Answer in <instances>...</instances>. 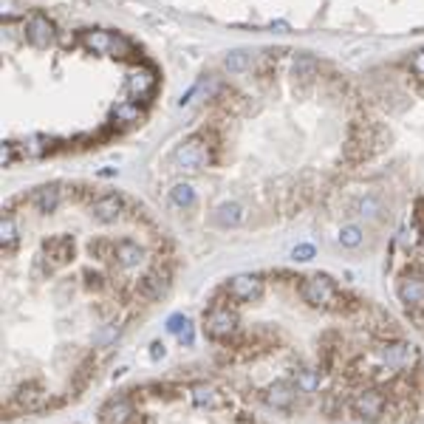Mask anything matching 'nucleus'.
Segmentation results:
<instances>
[{
    "instance_id": "obj_1",
    "label": "nucleus",
    "mask_w": 424,
    "mask_h": 424,
    "mask_svg": "<svg viewBox=\"0 0 424 424\" xmlns=\"http://www.w3.org/2000/svg\"><path fill=\"white\" fill-rule=\"evenodd\" d=\"M300 297L305 305H311L317 311H337V314H348V311H357L360 303L351 300L348 294L340 292L337 283L328 277V274H309L303 277L300 283Z\"/></svg>"
},
{
    "instance_id": "obj_2",
    "label": "nucleus",
    "mask_w": 424,
    "mask_h": 424,
    "mask_svg": "<svg viewBox=\"0 0 424 424\" xmlns=\"http://www.w3.org/2000/svg\"><path fill=\"white\" fill-rule=\"evenodd\" d=\"M373 357L379 360L388 370H410L419 362V351L413 345H408V342L390 340V342H382L379 348H376Z\"/></svg>"
},
{
    "instance_id": "obj_3",
    "label": "nucleus",
    "mask_w": 424,
    "mask_h": 424,
    "mask_svg": "<svg viewBox=\"0 0 424 424\" xmlns=\"http://www.w3.org/2000/svg\"><path fill=\"white\" fill-rule=\"evenodd\" d=\"M235 331H238V314H235L229 305H212V309L204 314V334L209 340H229Z\"/></svg>"
},
{
    "instance_id": "obj_4",
    "label": "nucleus",
    "mask_w": 424,
    "mask_h": 424,
    "mask_svg": "<svg viewBox=\"0 0 424 424\" xmlns=\"http://www.w3.org/2000/svg\"><path fill=\"white\" fill-rule=\"evenodd\" d=\"M385 408H388V399H385V393L379 388H362L351 399V410L368 424L379 421L385 416Z\"/></svg>"
},
{
    "instance_id": "obj_5",
    "label": "nucleus",
    "mask_w": 424,
    "mask_h": 424,
    "mask_svg": "<svg viewBox=\"0 0 424 424\" xmlns=\"http://www.w3.org/2000/svg\"><path fill=\"white\" fill-rule=\"evenodd\" d=\"M82 45L93 54H110V57H128L130 43L122 34L113 32H82Z\"/></svg>"
},
{
    "instance_id": "obj_6",
    "label": "nucleus",
    "mask_w": 424,
    "mask_h": 424,
    "mask_svg": "<svg viewBox=\"0 0 424 424\" xmlns=\"http://www.w3.org/2000/svg\"><path fill=\"white\" fill-rule=\"evenodd\" d=\"M74 249H77V244H74V235H51V238H45L43 241V261L49 263V269L54 272V269H62V266H68L71 261H74Z\"/></svg>"
},
{
    "instance_id": "obj_7",
    "label": "nucleus",
    "mask_w": 424,
    "mask_h": 424,
    "mask_svg": "<svg viewBox=\"0 0 424 424\" xmlns=\"http://www.w3.org/2000/svg\"><path fill=\"white\" fill-rule=\"evenodd\" d=\"M263 292H266V283L257 274H235L226 283V294L235 303H257L263 297Z\"/></svg>"
},
{
    "instance_id": "obj_8",
    "label": "nucleus",
    "mask_w": 424,
    "mask_h": 424,
    "mask_svg": "<svg viewBox=\"0 0 424 424\" xmlns=\"http://www.w3.org/2000/svg\"><path fill=\"white\" fill-rule=\"evenodd\" d=\"M173 161L181 170H201L209 161V153L201 145V136H190L187 141H181V145L176 148V153H173Z\"/></svg>"
},
{
    "instance_id": "obj_9",
    "label": "nucleus",
    "mask_w": 424,
    "mask_h": 424,
    "mask_svg": "<svg viewBox=\"0 0 424 424\" xmlns=\"http://www.w3.org/2000/svg\"><path fill=\"white\" fill-rule=\"evenodd\" d=\"M170 269L167 266H156V269H150L145 277L139 280V286H136V292H139V297L141 300H148V303H153V300H158L161 294H167V289H170Z\"/></svg>"
},
{
    "instance_id": "obj_10",
    "label": "nucleus",
    "mask_w": 424,
    "mask_h": 424,
    "mask_svg": "<svg viewBox=\"0 0 424 424\" xmlns=\"http://www.w3.org/2000/svg\"><path fill=\"white\" fill-rule=\"evenodd\" d=\"M57 32H54V23L49 20V14L43 12H32L26 20V40L34 45V49H49L54 43Z\"/></svg>"
},
{
    "instance_id": "obj_11",
    "label": "nucleus",
    "mask_w": 424,
    "mask_h": 424,
    "mask_svg": "<svg viewBox=\"0 0 424 424\" xmlns=\"http://www.w3.org/2000/svg\"><path fill=\"white\" fill-rule=\"evenodd\" d=\"M396 294L405 305H410V309L424 305V274L421 272H405L396 283Z\"/></svg>"
},
{
    "instance_id": "obj_12",
    "label": "nucleus",
    "mask_w": 424,
    "mask_h": 424,
    "mask_svg": "<svg viewBox=\"0 0 424 424\" xmlns=\"http://www.w3.org/2000/svg\"><path fill=\"white\" fill-rule=\"evenodd\" d=\"M297 385L294 382H289V379H277V382H272L269 388H266V393H263V402L269 405V408H274V410H292L294 408V402H297Z\"/></svg>"
},
{
    "instance_id": "obj_13",
    "label": "nucleus",
    "mask_w": 424,
    "mask_h": 424,
    "mask_svg": "<svg viewBox=\"0 0 424 424\" xmlns=\"http://www.w3.org/2000/svg\"><path fill=\"white\" fill-rule=\"evenodd\" d=\"M122 212H125V198L119 193H105L91 204V215L99 224H116L122 218Z\"/></svg>"
},
{
    "instance_id": "obj_14",
    "label": "nucleus",
    "mask_w": 424,
    "mask_h": 424,
    "mask_svg": "<svg viewBox=\"0 0 424 424\" xmlns=\"http://www.w3.org/2000/svg\"><path fill=\"white\" fill-rule=\"evenodd\" d=\"M133 419V405L128 396H113L102 405L99 410V421L102 424H128Z\"/></svg>"
},
{
    "instance_id": "obj_15",
    "label": "nucleus",
    "mask_w": 424,
    "mask_h": 424,
    "mask_svg": "<svg viewBox=\"0 0 424 424\" xmlns=\"http://www.w3.org/2000/svg\"><path fill=\"white\" fill-rule=\"evenodd\" d=\"M62 201V190H60V184H43L34 190L32 196V204L37 212H43V215H49V212H54Z\"/></svg>"
},
{
    "instance_id": "obj_16",
    "label": "nucleus",
    "mask_w": 424,
    "mask_h": 424,
    "mask_svg": "<svg viewBox=\"0 0 424 424\" xmlns=\"http://www.w3.org/2000/svg\"><path fill=\"white\" fill-rule=\"evenodd\" d=\"M43 402H45V393H43L34 382L20 385V388L14 390V396H12V405H14L17 410H40Z\"/></svg>"
},
{
    "instance_id": "obj_17",
    "label": "nucleus",
    "mask_w": 424,
    "mask_h": 424,
    "mask_svg": "<svg viewBox=\"0 0 424 424\" xmlns=\"http://www.w3.org/2000/svg\"><path fill=\"white\" fill-rule=\"evenodd\" d=\"M244 218H246V212H244V207L238 201H224V204L215 207V212H212V221H215L218 226H224V229L241 226Z\"/></svg>"
},
{
    "instance_id": "obj_18",
    "label": "nucleus",
    "mask_w": 424,
    "mask_h": 424,
    "mask_svg": "<svg viewBox=\"0 0 424 424\" xmlns=\"http://www.w3.org/2000/svg\"><path fill=\"white\" fill-rule=\"evenodd\" d=\"M190 396H193V405L201 408V410H215V408L224 405L221 390H218V388H212V385H207V382L193 385V388H190Z\"/></svg>"
},
{
    "instance_id": "obj_19",
    "label": "nucleus",
    "mask_w": 424,
    "mask_h": 424,
    "mask_svg": "<svg viewBox=\"0 0 424 424\" xmlns=\"http://www.w3.org/2000/svg\"><path fill=\"white\" fill-rule=\"evenodd\" d=\"M141 261H145V249H141L136 241H130V238L116 241V263H119L122 269H133Z\"/></svg>"
},
{
    "instance_id": "obj_20",
    "label": "nucleus",
    "mask_w": 424,
    "mask_h": 424,
    "mask_svg": "<svg viewBox=\"0 0 424 424\" xmlns=\"http://www.w3.org/2000/svg\"><path fill=\"white\" fill-rule=\"evenodd\" d=\"M317 74H320L317 57H311V54H297L294 57V62H292V77L297 82H311Z\"/></svg>"
},
{
    "instance_id": "obj_21",
    "label": "nucleus",
    "mask_w": 424,
    "mask_h": 424,
    "mask_svg": "<svg viewBox=\"0 0 424 424\" xmlns=\"http://www.w3.org/2000/svg\"><path fill=\"white\" fill-rule=\"evenodd\" d=\"M382 212H385V204L376 196H362L351 204V215H362V218H370V221L382 218Z\"/></svg>"
},
{
    "instance_id": "obj_22",
    "label": "nucleus",
    "mask_w": 424,
    "mask_h": 424,
    "mask_svg": "<svg viewBox=\"0 0 424 424\" xmlns=\"http://www.w3.org/2000/svg\"><path fill=\"white\" fill-rule=\"evenodd\" d=\"M322 382V373L320 368H297L294 370V385L300 393H317Z\"/></svg>"
},
{
    "instance_id": "obj_23",
    "label": "nucleus",
    "mask_w": 424,
    "mask_h": 424,
    "mask_svg": "<svg viewBox=\"0 0 424 424\" xmlns=\"http://www.w3.org/2000/svg\"><path fill=\"white\" fill-rule=\"evenodd\" d=\"M153 88H156V77L148 74V71H133V74L128 77V91L139 99H145Z\"/></svg>"
},
{
    "instance_id": "obj_24",
    "label": "nucleus",
    "mask_w": 424,
    "mask_h": 424,
    "mask_svg": "<svg viewBox=\"0 0 424 424\" xmlns=\"http://www.w3.org/2000/svg\"><path fill=\"white\" fill-rule=\"evenodd\" d=\"M224 68L229 71V74H244V71L252 68V51L246 49H235L224 57Z\"/></svg>"
},
{
    "instance_id": "obj_25",
    "label": "nucleus",
    "mask_w": 424,
    "mask_h": 424,
    "mask_svg": "<svg viewBox=\"0 0 424 424\" xmlns=\"http://www.w3.org/2000/svg\"><path fill=\"white\" fill-rule=\"evenodd\" d=\"M167 331L176 334L181 340V345H193V322L187 320L184 314H173L167 320Z\"/></svg>"
},
{
    "instance_id": "obj_26",
    "label": "nucleus",
    "mask_w": 424,
    "mask_h": 424,
    "mask_svg": "<svg viewBox=\"0 0 424 424\" xmlns=\"http://www.w3.org/2000/svg\"><path fill=\"white\" fill-rule=\"evenodd\" d=\"M170 201L176 207H181V209H190L196 204V190L187 181H178V184H173V190H170Z\"/></svg>"
},
{
    "instance_id": "obj_27",
    "label": "nucleus",
    "mask_w": 424,
    "mask_h": 424,
    "mask_svg": "<svg viewBox=\"0 0 424 424\" xmlns=\"http://www.w3.org/2000/svg\"><path fill=\"white\" fill-rule=\"evenodd\" d=\"M88 252H91V257H97V261H116V241L97 238V241H91Z\"/></svg>"
},
{
    "instance_id": "obj_28",
    "label": "nucleus",
    "mask_w": 424,
    "mask_h": 424,
    "mask_svg": "<svg viewBox=\"0 0 424 424\" xmlns=\"http://www.w3.org/2000/svg\"><path fill=\"white\" fill-rule=\"evenodd\" d=\"M17 238H20V235H17V224H14L12 215H6L3 224H0V244H3L6 252H12L17 246Z\"/></svg>"
},
{
    "instance_id": "obj_29",
    "label": "nucleus",
    "mask_w": 424,
    "mask_h": 424,
    "mask_svg": "<svg viewBox=\"0 0 424 424\" xmlns=\"http://www.w3.org/2000/svg\"><path fill=\"white\" fill-rule=\"evenodd\" d=\"M362 241H365L362 226H357V224H348V226H342V229H340V244H342L345 249H357Z\"/></svg>"
},
{
    "instance_id": "obj_30",
    "label": "nucleus",
    "mask_w": 424,
    "mask_h": 424,
    "mask_svg": "<svg viewBox=\"0 0 424 424\" xmlns=\"http://www.w3.org/2000/svg\"><path fill=\"white\" fill-rule=\"evenodd\" d=\"M113 119L116 122H139L141 119V108L136 102H122L113 108Z\"/></svg>"
},
{
    "instance_id": "obj_31",
    "label": "nucleus",
    "mask_w": 424,
    "mask_h": 424,
    "mask_svg": "<svg viewBox=\"0 0 424 424\" xmlns=\"http://www.w3.org/2000/svg\"><path fill=\"white\" fill-rule=\"evenodd\" d=\"M292 257H294L297 263H309V261H314V257H317V249L311 244H297L292 249Z\"/></svg>"
},
{
    "instance_id": "obj_32",
    "label": "nucleus",
    "mask_w": 424,
    "mask_h": 424,
    "mask_svg": "<svg viewBox=\"0 0 424 424\" xmlns=\"http://www.w3.org/2000/svg\"><path fill=\"white\" fill-rule=\"evenodd\" d=\"M402 244H405V249H416L421 244V229H419V224H413V226H408L402 232Z\"/></svg>"
},
{
    "instance_id": "obj_33",
    "label": "nucleus",
    "mask_w": 424,
    "mask_h": 424,
    "mask_svg": "<svg viewBox=\"0 0 424 424\" xmlns=\"http://www.w3.org/2000/svg\"><path fill=\"white\" fill-rule=\"evenodd\" d=\"M20 158V150L14 141H6L3 145V153H0V161H3V167H14V161Z\"/></svg>"
},
{
    "instance_id": "obj_34",
    "label": "nucleus",
    "mask_w": 424,
    "mask_h": 424,
    "mask_svg": "<svg viewBox=\"0 0 424 424\" xmlns=\"http://www.w3.org/2000/svg\"><path fill=\"white\" fill-rule=\"evenodd\" d=\"M82 277H85V289H91V292L105 289V274H99V272H85Z\"/></svg>"
},
{
    "instance_id": "obj_35",
    "label": "nucleus",
    "mask_w": 424,
    "mask_h": 424,
    "mask_svg": "<svg viewBox=\"0 0 424 424\" xmlns=\"http://www.w3.org/2000/svg\"><path fill=\"white\" fill-rule=\"evenodd\" d=\"M91 368H93V360H85V362L80 365V373H77V382H74V388H77V390H82V388L88 385V376H91Z\"/></svg>"
},
{
    "instance_id": "obj_36",
    "label": "nucleus",
    "mask_w": 424,
    "mask_h": 424,
    "mask_svg": "<svg viewBox=\"0 0 424 424\" xmlns=\"http://www.w3.org/2000/svg\"><path fill=\"white\" fill-rule=\"evenodd\" d=\"M410 71L419 77V80H424V51H419V54H413V60H410Z\"/></svg>"
},
{
    "instance_id": "obj_37",
    "label": "nucleus",
    "mask_w": 424,
    "mask_h": 424,
    "mask_svg": "<svg viewBox=\"0 0 424 424\" xmlns=\"http://www.w3.org/2000/svg\"><path fill=\"white\" fill-rule=\"evenodd\" d=\"M164 353H167V348H164V342H153V345H150V357H153V360H161Z\"/></svg>"
},
{
    "instance_id": "obj_38",
    "label": "nucleus",
    "mask_w": 424,
    "mask_h": 424,
    "mask_svg": "<svg viewBox=\"0 0 424 424\" xmlns=\"http://www.w3.org/2000/svg\"><path fill=\"white\" fill-rule=\"evenodd\" d=\"M416 212H419V221H424V198L416 201Z\"/></svg>"
},
{
    "instance_id": "obj_39",
    "label": "nucleus",
    "mask_w": 424,
    "mask_h": 424,
    "mask_svg": "<svg viewBox=\"0 0 424 424\" xmlns=\"http://www.w3.org/2000/svg\"><path fill=\"white\" fill-rule=\"evenodd\" d=\"M235 424H252V421H249V419H244V416H241V419H238V421H235Z\"/></svg>"
}]
</instances>
